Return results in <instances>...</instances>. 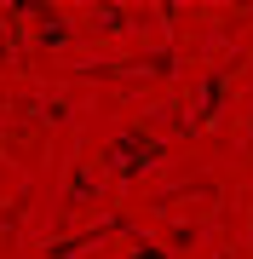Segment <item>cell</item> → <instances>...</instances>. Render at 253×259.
Here are the masks:
<instances>
[{"mask_svg": "<svg viewBox=\"0 0 253 259\" xmlns=\"http://www.w3.org/2000/svg\"><path fill=\"white\" fill-rule=\"evenodd\" d=\"M115 150H121V173H138V167H150L156 156H161V144H150V139H138V133H121V139H115Z\"/></svg>", "mask_w": 253, "mask_h": 259, "instance_id": "cell-1", "label": "cell"}]
</instances>
